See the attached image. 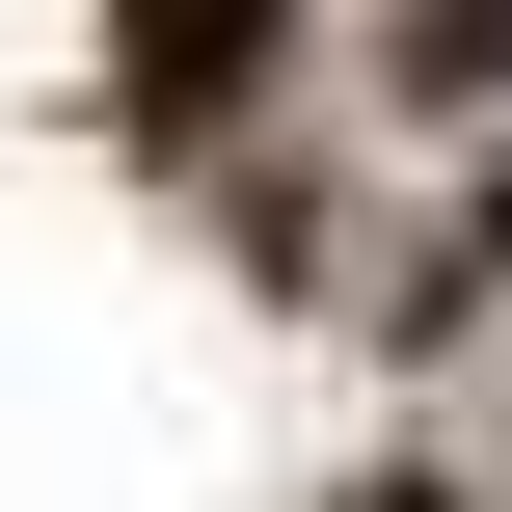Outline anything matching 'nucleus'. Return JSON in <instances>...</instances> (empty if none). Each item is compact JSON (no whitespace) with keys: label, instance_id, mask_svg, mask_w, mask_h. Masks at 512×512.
I'll return each instance as SVG.
<instances>
[{"label":"nucleus","instance_id":"f03ea898","mask_svg":"<svg viewBox=\"0 0 512 512\" xmlns=\"http://www.w3.org/2000/svg\"><path fill=\"white\" fill-rule=\"evenodd\" d=\"M378 512H432V486H378Z\"/></svg>","mask_w":512,"mask_h":512},{"label":"nucleus","instance_id":"f257e3e1","mask_svg":"<svg viewBox=\"0 0 512 512\" xmlns=\"http://www.w3.org/2000/svg\"><path fill=\"white\" fill-rule=\"evenodd\" d=\"M486 243H512V189H486Z\"/></svg>","mask_w":512,"mask_h":512}]
</instances>
